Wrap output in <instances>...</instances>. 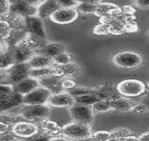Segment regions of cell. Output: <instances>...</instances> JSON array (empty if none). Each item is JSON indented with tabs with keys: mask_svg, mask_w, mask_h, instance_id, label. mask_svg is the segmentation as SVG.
Segmentation results:
<instances>
[{
	"mask_svg": "<svg viewBox=\"0 0 149 141\" xmlns=\"http://www.w3.org/2000/svg\"><path fill=\"white\" fill-rule=\"evenodd\" d=\"M146 109L147 107L143 104H135L132 111H133L135 114H142L146 110Z\"/></svg>",
	"mask_w": 149,
	"mask_h": 141,
	"instance_id": "41",
	"label": "cell"
},
{
	"mask_svg": "<svg viewBox=\"0 0 149 141\" xmlns=\"http://www.w3.org/2000/svg\"><path fill=\"white\" fill-rule=\"evenodd\" d=\"M20 111V115L25 120L32 121L47 119L50 115V108L46 104L41 105H27L24 104Z\"/></svg>",
	"mask_w": 149,
	"mask_h": 141,
	"instance_id": "4",
	"label": "cell"
},
{
	"mask_svg": "<svg viewBox=\"0 0 149 141\" xmlns=\"http://www.w3.org/2000/svg\"><path fill=\"white\" fill-rule=\"evenodd\" d=\"M92 134L90 126L73 122L62 127V135L74 140H79L91 136Z\"/></svg>",
	"mask_w": 149,
	"mask_h": 141,
	"instance_id": "6",
	"label": "cell"
},
{
	"mask_svg": "<svg viewBox=\"0 0 149 141\" xmlns=\"http://www.w3.org/2000/svg\"><path fill=\"white\" fill-rule=\"evenodd\" d=\"M100 3L101 1H80L76 9L82 14H95L97 5Z\"/></svg>",
	"mask_w": 149,
	"mask_h": 141,
	"instance_id": "25",
	"label": "cell"
},
{
	"mask_svg": "<svg viewBox=\"0 0 149 141\" xmlns=\"http://www.w3.org/2000/svg\"><path fill=\"white\" fill-rule=\"evenodd\" d=\"M64 52H66V47L64 44L60 42H49L40 49L39 52L37 54H42L53 59L54 56Z\"/></svg>",
	"mask_w": 149,
	"mask_h": 141,
	"instance_id": "18",
	"label": "cell"
},
{
	"mask_svg": "<svg viewBox=\"0 0 149 141\" xmlns=\"http://www.w3.org/2000/svg\"><path fill=\"white\" fill-rule=\"evenodd\" d=\"M146 90H147L149 92V82L146 85Z\"/></svg>",
	"mask_w": 149,
	"mask_h": 141,
	"instance_id": "50",
	"label": "cell"
},
{
	"mask_svg": "<svg viewBox=\"0 0 149 141\" xmlns=\"http://www.w3.org/2000/svg\"><path fill=\"white\" fill-rule=\"evenodd\" d=\"M0 139L2 141H17L16 136L14 135V133L9 131H6L3 133H0Z\"/></svg>",
	"mask_w": 149,
	"mask_h": 141,
	"instance_id": "38",
	"label": "cell"
},
{
	"mask_svg": "<svg viewBox=\"0 0 149 141\" xmlns=\"http://www.w3.org/2000/svg\"><path fill=\"white\" fill-rule=\"evenodd\" d=\"M78 11L76 9L60 8L50 17L51 20L58 24H69L77 19Z\"/></svg>",
	"mask_w": 149,
	"mask_h": 141,
	"instance_id": "11",
	"label": "cell"
},
{
	"mask_svg": "<svg viewBox=\"0 0 149 141\" xmlns=\"http://www.w3.org/2000/svg\"><path fill=\"white\" fill-rule=\"evenodd\" d=\"M118 93L127 97H134L146 91V85L142 81L135 79L122 81L117 85Z\"/></svg>",
	"mask_w": 149,
	"mask_h": 141,
	"instance_id": "3",
	"label": "cell"
},
{
	"mask_svg": "<svg viewBox=\"0 0 149 141\" xmlns=\"http://www.w3.org/2000/svg\"><path fill=\"white\" fill-rule=\"evenodd\" d=\"M13 90L15 92H17L21 95L24 96L29 94L40 85L39 81L32 77H28L23 79L22 81L12 85Z\"/></svg>",
	"mask_w": 149,
	"mask_h": 141,
	"instance_id": "14",
	"label": "cell"
},
{
	"mask_svg": "<svg viewBox=\"0 0 149 141\" xmlns=\"http://www.w3.org/2000/svg\"><path fill=\"white\" fill-rule=\"evenodd\" d=\"M67 92L69 94H71L73 97H79V96L85 95V94H94L93 88H89L86 87H79V86H76L74 88L69 90L67 91Z\"/></svg>",
	"mask_w": 149,
	"mask_h": 141,
	"instance_id": "31",
	"label": "cell"
},
{
	"mask_svg": "<svg viewBox=\"0 0 149 141\" xmlns=\"http://www.w3.org/2000/svg\"><path fill=\"white\" fill-rule=\"evenodd\" d=\"M31 69H39L49 67L53 64V59L40 54H33L27 61Z\"/></svg>",
	"mask_w": 149,
	"mask_h": 141,
	"instance_id": "19",
	"label": "cell"
},
{
	"mask_svg": "<svg viewBox=\"0 0 149 141\" xmlns=\"http://www.w3.org/2000/svg\"><path fill=\"white\" fill-rule=\"evenodd\" d=\"M125 32L128 33H132V32H135L137 31V26L134 21H129V22H126L125 26Z\"/></svg>",
	"mask_w": 149,
	"mask_h": 141,
	"instance_id": "39",
	"label": "cell"
},
{
	"mask_svg": "<svg viewBox=\"0 0 149 141\" xmlns=\"http://www.w3.org/2000/svg\"><path fill=\"white\" fill-rule=\"evenodd\" d=\"M93 112L96 113H105L110 112L112 110V106H111L110 101L100 100L91 106Z\"/></svg>",
	"mask_w": 149,
	"mask_h": 141,
	"instance_id": "29",
	"label": "cell"
},
{
	"mask_svg": "<svg viewBox=\"0 0 149 141\" xmlns=\"http://www.w3.org/2000/svg\"><path fill=\"white\" fill-rule=\"evenodd\" d=\"M40 126L45 133L49 136L62 134V127L59 126L57 123L50 119H43L40 123Z\"/></svg>",
	"mask_w": 149,
	"mask_h": 141,
	"instance_id": "23",
	"label": "cell"
},
{
	"mask_svg": "<svg viewBox=\"0 0 149 141\" xmlns=\"http://www.w3.org/2000/svg\"><path fill=\"white\" fill-rule=\"evenodd\" d=\"M93 93L98 97L100 100L110 101L118 97L120 94L117 92V88L108 85H104L100 87L93 88Z\"/></svg>",
	"mask_w": 149,
	"mask_h": 141,
	"instance_id": "17",
	"label": "cell"
},
{
	"mask_svg": "<svg viewBox=\"0 0 149 141\" xmlns=\"http://www.w3.org/2000/svg\"><path fill=\"white\" fill-rule=\"evenodd\" d=\"M51 138L45 133L38 132L31 137L24 139V141H49Z\"/></svg>",
	"mask_w": 149,
	"mask_h": 141,
	"instance_id": "35",
	"label": "cell"
},
{
	"mask_svg": "<svg viewBox=\"0 0 149 141\" xmlns=\"http://www.w3.org/2000/svg\"><path fill=\"white\" fill-rule=\"evenodd\" d=\"M47 103L54 107H71L75 104V100L74 97L67 92H62L60 93L52 94Z\"/></svg>",
	"mask_w": 149,
	"mask_h": 141,
	"instance_id": "15",
	"label": "cell"
},
{
	"mask_svg": "<svg viewBox=\"0 0 149 141\" xmlns=\"http://www.w3.org/2000/svg\"><path fill=\"white\" fill-rule=\"evenodd\" d=\"M11 131L16 137L26 139L37 133L38 132V128L32 123L23 121L15 124L12 126Z\"/></svg>",
	"mask_w": 149,
	"mask_h": 141,
	"instance_id": "12",
	"label": "cell"
},
{
	"mask_svg": "<svg viewBox=\"0 0 149 141\" xmlns=\"http://www.w3.org/2000/svg\"><path fill=\"white\" fill-rule=\"evenodd\" d=\"M135 4L141 9H149V1L140 0V1H135Z\"/></svg>",
	"mask_w": 149,
	"mask_h": 141,
	"instance_id": "44",
	"label": "cell"
},
{
	"mask_svg": "<svg viewBox=\"0 0 149 141\" xmlns=\"http://www.w3.org/2000/svg\"><path fill=\"white\" fill-rule=\"evenodd\" d=\"M23 96L14 91L0 94V112L18 107L22 104Z\"/></svg>",
	"mask_w": 149,
	"mask_h": 141,
	"instance_id": "10",
	"label": "cell"
},
{
	"mask_svg": "<svg viewBox=\"0 0 149 141\" xmlns=\"http://www.w3.org/2000/svg\"><path fill=\"white\" fill-rule=\"evenodd\" d=\"M132 135V132L127 128H118L114 129L112 132H110L111 138H117L119 140Z\"/></svg>",
	"mask_w": 149,
	"mask_h": 141,
	"instance_id": "32",
	"label": "cell"
},
{
	"mask_svg": "<svg viewBox=\"0 0 149 141\" xmlns=\"http://www.w3.org/2000/svg\"><path fill=\"white\" fill-rule=\"evenodd\" d=\"M107 141H120V140H119V139H117V138H110V140H108Z\"/></svg>",
	"mask_w": 149,
	"mask_h": 141,
	"instance_id": "51",
	"label": "cell"
},
{
	"mask_svg": "<svg viewBox=\"0 0 149 141\" xmlns=\"http://www.w3.org/2000/svg\"><path fill=\"white\" fill-rule=\"evenodd\" d=\"M120 141H140L139 137L135 136V135H130V136H127L124 138L120 139Z\"/></svg>",
	"mask_w": 149,
	"mask_h": 141,
	"instance_id": "46",
	"label": "cell"
},
{
	"mask_svg": "<svg viewBox=\"0 0 149 141\" xmlns=\"http://www.w3.org/2000/svg\"><path fill=\"white\" fill-rule=\"evenodd\" d=\"M11 53L14 56L15 64L27 62L31 59V56L33 55L32 49L20 44L14 48Z\"/></svg>",
	"mask_w": 149,
	"mask_h": 141,
	"instance_id": "21",
	"label": "cell"
},
{
	"mask_svg": "<svg viewBox=\"0 0 149 141\" xmlns=\"http://www.w3.org/2000/svg\"><path fill=\"white\" fill-rule=\"evenodd\" d=\"M49 76H56L59 77H63L62 71L58 66H49V67L43 68L39 69H31L30 71V77L39 79L41 78L46 77Z\"/></svg>",
	"mask_w": 149,
	"mask_h": 141,
	"instance_id": "20",
	"label": "cell"
},
{
	"mask_svg": "<svg viewBox=\"0 0 149 141\" xmlns=\"http://www.w3.org/2000/svg\"><path fill=\"white\" fill-rule=\"evenodd\" d=\"M15 64L12 53H0V69H9Z\"/></svg>",
	"mask_w": 149,
	"mask_h": 141,
	"instance_id": "28",
	"label": "cell"
},
{
	"mask_svg": "<svg viewBox=\"0 0 149 141\" xmlns=\"http://www.w3.org/2000/svg\"><path fill=\"white\" fill-rule=\"evenodd\" d=\"M97 141H107L111 138L110 132L105 131H100L93 133L91 135Z\"/></svg>",
	"mask_w": 149,
	"mask_h": 141,
	"instance_id": "34",
	"label": "cell"
},
{
	"mask_svg": "<svg viewBox=\"0 0 149 141\" xmlns=\"http://www.w3.org/2000/svg\"><path fill=\"white\" fill-rule=\"evenodd\" d=\"M11 129H12V126L4 124V123L0 122V133H3L6 131H9Z\"/></svg>",
	"mask_w": 149,
	"mask_h": 141,
	"instance_id": "45",
	"label": "cell"
},
{
	"mask_svg": "<svg viewBox=\"0 0 149 141\" xmlns=\"http://www.w3.org/2000/svg\"><path fill=\"white\" fill-rule=\"evenodd\" d=\"M74 141H97L95 140L93 138H92L91 136H89L87 138H84L82 139H79V140H74Z\"/></svg>",
	"mask_w": 149,
	"mask_h": 141,
	"instance_id": "48",
	"label": "cell"
},
{
	"mask_svg": "<svg viewBox=\"0 0 149 141\" xmlns=\"http://www.w3.org/2000/svg\"><path fill=\"white\" fill-rule=\"evenodd\" d=\"M74 100H75V103L77 104L91 107L92 105L100 101V99L95 94H88L74 97Z\"/></svg>",
	"mask_w": 149,
	"mask_h": 141,
	"instance_id": "27",
	"label": "cell"
},
{
	"mask_svg": "<svg viewBox=\"0 0 149 141\" xmlns=\"http://www.w3.org/2000/svg\"><path fill=\"white\" fill-rule=\"evenodd\" d=\"M23 121L26 120L21 115L19 117H16V116L0 113V122L4 123V124L11 126H13L16 123L23 122Z\"/></svg>",
	"mask_w": 149,
	"mask_h": 141,
	"instance_id": "30",
	"label": "cell"
},
{
	"mask_svg": "<svg viewBox=\"0 0 149 141\" xmlns=\"http://www.w3.org/2000/svg\"><path fill=\"white\" fill-rule=\"evenodd\" d=\"M9 1H0V14H4L6 11H9Z\"/></svg>",
	"mask_w": 149,
	"mask_h": 141,
	"instance_id": "43",
	"label": "cell"
},
{
	"mask_svg": "<svg viewBox=\"0 0 149 141\" xmlns=\"http://www.w3.org/2000/svg\"><path fill=\"white\" fill-rule=\"evenodd\" d=\"M42 2H43V1H9V11L13 14L17 15V16L23 18L37 16L38 8Z\"/></svg>",
	"mask_w": 149,
	"mask_h": 141,
	"instance_id": "1",
	"label": "cell"
},
{
	"mask_svg": "<svg viewBox=\"0 0 149 141\" xmlns=\"http://www.w3.org/2000/svg\"><path fill=\"white\" fill-rule=\"evenodd\" d=\"M113 62L119 67L132 69L141 65L143 58L136 52L125 51L115 54L113 57Z\"/></svg>",
	"mask_w": 149,
	"mask_h": 141,
	"instance_id": "2",
	"label": "cell"
},
{
	"mask_svg": "<svg viewBox=\"0 0 149 141\" xmlns=\"http://www.w3.org/2000/svg\"><path fill=\"white\" fill-rule=\"evenodd\" d=\"M77 85H76L75 82L73 81L72 80H69V79H67V80H63L62 82V88L64 90H69L74 88V87H76Z\"/></svg>",
	"mask_w": 149,
	"mask_h": 141,
	"instance_id": "40",
	"label": "cell"
},
{
	"mask_svg": "<svg viewBox=\"0 0 149 141\" xmlns=\"http://www.w3.org/2000/svg\"><path fill=\"white\" fill-rule=\"evenodd\" d=\"M61 6L58 1L49 0V1H43L38 8L37 16L41 19H47L52 16L58 9H59Z\"/></svg>",
	"mask_w": 149,
	"mask_h": 141,
	"instance_id": "16",
	"label": "cell"
},
{
	"mask_svg": "<svg viewBox=\"0 0 149 141\" xmlns=\"http://www.w3.org/2000/svg\"><path fill=\"white\" fill-rule=\"evenodd\" d=\"M0 141H2V140H1V139H0Z\"/></svg>",
	"mask_w": 149,
	"mask_h": 141,
	"instance_id": "52",
	"label": "cell"
},
{
	"mask_svg": "<svg viewBox=\"0 0 149 141\" xmlns=\"http://www.w3.org/2000/svg\"><path fill=\"white\" fill-rule=\"evenodd\" d=\"M71 117L74 122L90 126L93 122V111L90 106L75 103L69 107Z\"/></svg>",
	"mask_w": 149,
	"mask_h": 141,
	"instance_id": "5",
	"label": "cell"
},
{
	"mask_svg": "<svg viewBox=\"0 0 149 141\" xmlns=\"http://www.w3.org/2000/svg\"><path fill=\"white\" fill-rule=\"evenodd\" d=\"M57 66L62 71L63 76H75L79 75L81 72L80 66L72 61L65 65Z\"/></svg>",
	"mask_w": 149,
	"mask_h": 141,
	"instance_id": "24",
	"label": "cell"
},
{
	"mask_svg": "<svg viewBox=\"0 0 149 141\" xmlns=\"http://www.w3.org/2000/svg\"><path fill=\"white\" fill-rule=\"evenodd\" d=\"M93 33L97 35H107L110 34L109 31V27L107 25L101 24L95 26L93 30Z\"/></svg>",
	"mask_w": 149,
	"mask_h": 141,
	"instance_id": "37",
	"label": "cell"
},
{
	"mask_svg": "<svg viewBox=\"0 0 149 141\" xmlns=\"http://www.w3.org/2000/svg\"><path fill=\"white\" fill-rule=\"evenodd\" d=\"M139 138L140 141H149V132L141 134L139 137Z\"/></svg>",
	"mask_w": 149,
	"mask_h": 141,
	"instance_id": "47",
	"label": "cell"
},
{
	"mask_svg": "<svg viewBox=\"0 0 149 141\" xmlns=\"http://www.w3.org/2000/svg\"><path fill=\"white\" fill-rule=\"evenodd\" d=\"M49 141H67V140L64 138H51Z\"/></svg>",
	"mask_w": 149,
	"mask_h": 141,
	"instance_id": "49",
	"label": "cell"
},
{
	"mask_svg": "<svg viewBox=\"0 0 149 141\" xmlns=\"http://www.w3.org/2000/svg\"><path fill=\"white\" fill-rule=\"evenodd\" d=\"M112 109L120 112H129L132 111L135 103L131 99L125 97H117L110 101Z\"/></svg>",
	"mask_w": 149,
	"mask_h": 141,
	"instance_id": "22",
	"label": "cell"
},
{
	"mask_svg": "<svg viewBox=\"0 0 149 141\" xmlns=\"http://www.w3.org/2000/svg\"><path fill=\"white\" fill-rule=\"evenodd\" d=\"M24 22L25 28L28 33L43 40L47 38L43 23L38 16H34L24 18Z\"/></svg>",
	"mask_w": 149,
	"mask_h": 141,
	"instance_id": "8",
	"label": "cell"
},
{
	"mask_svg": "<svg viewBox=\"0 0 149 141\" xmlns=\"http://www.w3.org/2000/svg\"><path fill=\"white\" fill-rule=\"evenodd\" d=\"M59 5L62 8H67V9H74L79 4L80 1H73V0H59L58 1Z\"/></svg>",
	"mask_w": 149,
	"mask_h": 141,
	"instance_id": "36",
	"label": "cell"
},
{
	"mask_svg": "<svg viewBox=\"0 0 149 141\" xmlns=\"http://www.w3.org/2000/svg\"><path fill=\"white\" fill-rule=\"evenodd\" d=\"M40 85L47 89L52 94H57L62 92V77L56 76H49L38 79Z\"/></svg>",
	"mask_w": 149,
	"mask_h": 141,
	"instance_id": "13",
	"label": "cell"
},
{
	"mask_svg": "<svg viewBox=\"0 0 149 141\" xmlns=\"http://www.w3.org/2000/svg\"><path fill=\"white\" fill-rule=\"evenodd\" d=\"M53 62L57 64L58 66L65 65L69 64L72 61V57L71 55L67 52H64L59 54L58 55L53 58Z\"/></svg>",
	"mask_w": 149,
	"mask_h": 141,
	"instance_id": "33",
	"label": "cell"
},
{
	"mask_svg": "<svg viewBox=\"0 0 149 141\" xmlns=\"http://www.w3.org/2000/svg\"><path fill=\"white\" fill-rule=\"evenodd\" d=\"M52 93L47 89L42 86L33 90L29 94L23 96L22 104L27 105H41L48 102Z\"/></svg>",
	"mask_w": 149,
	"mask_h": 141,
	"instance_id": "7",
	"label": "cell"
},
{
	"mask_svg": "<svg viewBox=\"0 0 149 141\" xmlns=\"http://www.w3.org/2000/svg\"><path fill=\"white\" fill-rule=\"evenodd\" d=\"M122 12H123L124 14L126 15H129V16H132L135 13V9L133 6H125L121 9Z\"/></svg>",
	"mask_w": 149,
	"mask_h": 141,
	"instance_id": "42",
	"label": "cell"
},
{
	"mask_svg": "<svg viewBox=\"0 0 149 141\" xmlns=\"http://www.w3.org/2000/svg\"><path fill=\"white\" fill-rule=\"evenodd\" d=\"M8 81L10 85H14L26 78L29 77L31 68L27 62L14 64L7 69Z\"/></svg>",
	"mask_w": 149,
	"mask_h": 141,
	"instance_id": "9",
	"label": "cell"
},
{
	"mask_svg": "<svg viewBox=\"0 0 149 141\" xmlns=\"http://www.w3.org/2000/svg\"><path fill=\"white\" fill-rule=\"evenodd\" d=\"M118 6L114 4L111 3H102L101 2L97 6L96 11L95 14L97 16H100V17H105V16H110L111 13L115 9H117Z\"/></svg>",
	"mask_w": 149,
	"mask_h": 141,
	"instance_id": "26",
	"label": "cell"
}]
</instances>
